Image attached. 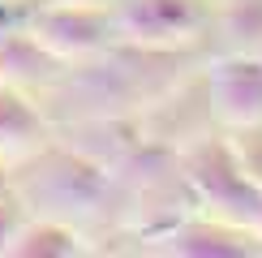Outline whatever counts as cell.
<instances>
[{
	"mask_svg": "<svg viewBox=\"0 0 262 258\" xmlns=\"http://www.w3.org/2000/svg\"><path fill=\"white\" fill-rule=\"evenodd\" d=\"M107 26L112 22L103 13H95V5H64V0H56V5L39 9L30 17V39L39 48H48L56 60H64V56L95 52L107 39Z\"/></svg>",
	"mask_w": 262,
	"mask_h": 258,
	"instance_id": "obj_1",
	"label": "cell"
},
{
	"mask_svg": "<svg viewBox=\"0 0 262 258\" xmlns=\"http://www.w3.org/2000/svg\"><path fill=\"white\" fill-rule=\"evenodd\" d=\"M198 13L189 0H129L116 17V30L142 48H177L193 35Z\"/></svg>",
	"mask_w": 262,
	"mask_h": 258,
	"instance_id": "obj_2",
	"label": "cell"
},
{
	"mask_svg": "<svg viewBox=\"0 0 262 258\" xmlns=\"http://www.w3.org/2000/svg\"><path fill=\"white\" fill-rule=\"evenodd\" d=\"M211 103L224 125L236 129L262 125V64L249 56L220 60L211 73Z\"/></svg>",
	"mask_w": 262,
	"mask_h": 258,
	"instance_id": "obj_3",
	"label": "cell"
},
{
	"mask_svg": "<svg viewBox=\"0 0 262 258\" xmlns=\"http://www.w3.org/2000/svg\"><path fill=\"white\" fill-rule=\"evenodd\" d=\"M39 138H43L39 116L13 91H0V155H26Z\"/></svg>",
	"mask_w": 262,
	"mask_h": 258,
	"instance_id": "obj_4",
	"label": "cell"
},
{
	"mask_svg": "<svg viewBox=\"0 0 262 258\" xmlns=\"http://www.w3.org/2000/svg\"><path fill=\"white\" fill-rule=\"evenodd\" d=\"M73 232L60 228V224H30V228H17L13 250L9 254H73Z\"/></svg>",
	"mask_w": 262,
	"mask_h": 258,
	"instance_id": "obj_5",
	"label": "cell"
},
{
	"mask_svg": "<svg viewBox=\"0 0 262 258\" xmlns=\"http://www.w3.org/2000/svg\"><path fill=\"white\" fill-rule=\"evenodd\" d=\"M21 228V215L13 211V198H0V254L13 250V236Z\"/></svg>",
	"mask_w": 262,
	"mask_h": 258,
	"instance_id": "obj_6",
	"label": "cell"
},
{
	"mask_svg": "<svg viewBox=\"0 0 262 258\" xmlns=\"http://www.w3.org/2000/svg\"><path fill=\"white\" fill-rule=\"evenodd\" d=\"M9 35V13H5V0H0V39Z\"/></svg>",
	"mask_w": 262,
	"mask_h": 258,
	"instance_id": "obj_7",
	"label": "cell"
},
{
	"mask_svg": "<svg viewBox=\"0 0 262 258\" xmlns=\"http://www.w3.org/2000/svg\"><path fill=\"white\" fill-rule=\"evenodd\" d=\"M0 198H9V185H5V177H0Z\"/></svg>",
	"mask_w": 262,
	"mask_h": 258,
	"instance_id": "obj_8",
	"label": "cell"
},
{
	"mask_svg": "<svg viewBox=\"0 0 262 258\" xmlns=\"http://www.w3.org/2000/svg\"><path fill=\"white\" fill-rule=\"evenodd\" d=\"M64 5H95V0H64Z\"/></svg>",
	"mask_w": 262,
	"mask_h": 258,
	"instance_id": "obj_9",
	"label": "cell"
}]
</instances>
